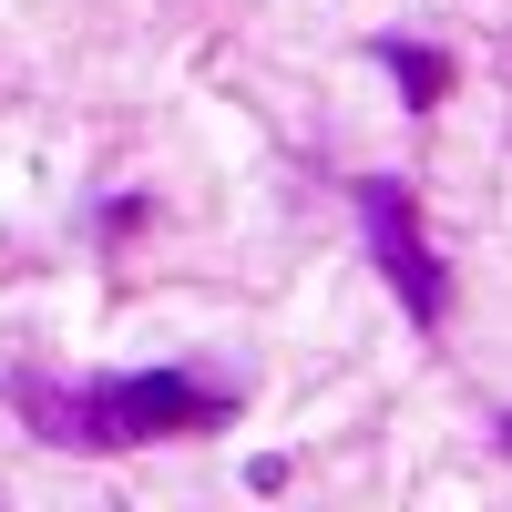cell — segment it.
I'll list each match as a JSON object with an SVG mask.
<instances>
[{"instance_id": "1", "label": "cell", "mask_w": 512, "mask_h": 512, "mask_svg": "<svg viewBox=\"0 0 512 512\" xmlns=\"http://www.w3.org/2000/svg\"><path fill=\"white\" fill-rule=\"evenodd\" d=\"M21 410L62 451H144V441H195L226 431L236 390L195 369H134V379H21Z\"/></svg>"}, {"instance_id": "2", "label": "cell", "mask_w": 512, "mask_h": 512, "mask_svg": "<svg viewBox=\"0 0 512 512\" xmlns=\"http://www.w3.org/2000/svg\"><path fill=\"white\" fill-rule=\"evenodd\" d=\"M359 226H369V256H379V277H390V297H400L420 328H441V318H451V267H441L431 226H420L410 185H400V175H369V185H359Z\"/></svg>"}, {"instance_id": "3", "label": "cell", "mask_w": 512, "mask_h": 512, "mask_svg": "<svg viewBox=\"0 0 512 512\" xmlns=\"http://www.w3.org/2000/svg\"><path fill=\"white\" fill-rule=\"evenodd\" d=\"M379 62L400 72V93H410V113H431V103L451 93V62H441V52H420V41H379Z\"/></svg>"}]
</instances>
